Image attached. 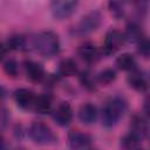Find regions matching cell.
Segmentation results:
<instances>
[{"mask_svg": "<svg viewBox=\"0 0 150 150\" xmlns=\"http://www.w3.org/2000/svg\"><path fill=\"white\" fill-rule=\"evenodd\" d=\"M127 109H128V104L123 97L115 96L110 98L102 108V112H101L102 124L105 128L115 127L120 122V120L124 116Z\"/></svg>", "mask_w": 150, "mask_h": 150, "instance_id": "cell-1", "label": "cell"}, {"mask_svg": "<svg viewBox=\"0 0 150 150\" xmlns=\"http://www.w3.org/2000/svg\"><path fill=\"white\" fill-rule=\"evenodd\" d=\"M33 46L35 50L45 57L55 56L60 52L59 36L52 30H43L36 34L33 39Z\"/></svg>", "mask_w": 150, "mask_h": 150, "instance_id": "cell-2", "label": "cell"}, {"mask_svg": "<svg viewBox=\"0 0 150 150\" xmlns=\"http://www.w3.org/2000/svg\"><path fill=\"white\" fill-rule=\"evenodd\" d=\"M28 136L38 145H52L57 143V136L49 125L43 122H33L28 129Z\"/></svg>", "mask_w": 150, "mask_h": 150, "instance_id": "cell-3", "label": "cell"}, {"mask_svg": "<svg viewBox=\"0 0 150 150\" xmlns=\"http://www.w3.org/2000/svg\"><path fill=\"white\" fill-rule=\"evenodd\" d=\"M101 20H102V16L100 12L97 11L89 12L81 18V20L76 23V26H74V28L71 29V33L75 36H86L95 32L100 27Z\"/></svg>", "mask_w": 150, "mask_h": 150, "instance_id": "cell-4", "label": "cell"}, {"mask_svg": "<svg viewBox=\"0 0 150 150\" xmlns=\"http://www.w3.org/2000/svg\"><path fill=\"white\" fill-rule=\"evenodd\" d=\"M77 4L79 0H50V11L55 19L64 20L75 13Z\"/></svg>", "mask_w": 150, "mask_h": 150, "instance_id": "cell-5", "label": "cell"}, {"mask_svg": "<svg viewBox=\"0 0 150 150\" xmlns=\"http://www.w3.org/2000/svg\"><path fill=\"white\" fill-rule=\"evenodd\" d=\"M124 43H125L124 33H122L118 29H110L107 32L104 36L103 54H107V55L114 54L117 50H120Z\"/></svg>", "mask_w": 150, "mask_h": 150, "instance_id": "cell-6", "label": "cell"}, {"mask_svg": "<svg viewBox=\"0 0 150 150\" xmlns=\"http://www.w3.org/2000/svg\"><path fill=\"white\" fill-rule=\"evenodd\" d=\"M54 122L60 127H68L73 120V109L69 103L61 102L55 109L52 110Z\"/></svg>", "mask_w": 150, "mask_h": 150, "instance_id": "cell-7", "label": "cell"}, {"mask_svg": "<svg viewBox=\"0 0 150 150\" xmlns=\"http://www.w3.org/2000/svg\"><path fill=\"white\" fill-rule=\"evenodd\" d=\"M68 143L71 149L81 150V149H89L91 146L93 139L86 132H82L80 130H70L68 132Z\"/></svg>", "mask_w": 150, "mask_h": 150, "instance_id": "cell-8", "label": "cell"}, {"mask_svg": "<svg viewBox=\"0 0 150 150\" xmlns=\"http://www.w3.org/2000/svg\"><path fill=\"white\" fill-rule=\"evenodd\" d=\"M23 69H25L26 77L33 83H40L46 77L45 69L39 62H35V61H32V60H27L23 63Z\"/></svg>", "mask_w": 150, "mask_h": 150, "instance_id": "cell-9", "label": "cell"}, {"mask_svg": "<svg viewBox=\"0 0 150 150\" xmlns=\"http://www.w3.org/2000/svg\"><path fill=\"white\" fill-rule=\"evenodd\" d=\"M13 98H14V102L16 103V105L19 108L28 110V109H33L36 95L27 88H19L14 91Z\"/></svg>", "mask_w": 150, "mask_h": 150, "instance_id": "cell-10", "label": "cell"}, {"mask_svg": "<svg viewBox=\"0 0 150 150\" xmlns=\"http://www.w3.org/2000/svg\"><path fill=\"white\" fill-rule=\"evenodd\" d=\"M79 56L87 63H95L102 56V50L91 42H84L77 48Z\"/></svg>", "mask_w": 150, "mask_h": 150, "instance_id": "cell-11", "label": "cell"}, {"mask_svg": "<svg viewBox=\"0 0 150 150\" xmlns=\"http://www.w3.org/2000/svg\"><path fill=\"white\" fill-rule=\"evenodd\" d=\"M130 131L138 136L141 139H144L150 132V123L146 117L142 115H132L130 120Z\"/></svg>", "mask_w": 150, "mask_h": 150, "instance_id": "cell-12", "label": "cell"}, {"mask_svg": "<svg viewBox=\"0 0 150 150\" xmlns=\"http://www.w3.org/2000/svg\"><path fill=\"white\" fill-rule=\"evenodd\" d=\"M127 82L130 88H132L134 90L139 91V93H144L149 88V84H148V81H146L144 74L138 68H135L129 71Z\"/></svg>", "mask_w": 150, "mask_h": 150, "instance_id": "cell-13", "label": "cell"}, {"mask_svg": "<svg viewBox=\"0 0 150 150\" xmlns=\"http://www.w3.org/2000/svg\"><path fill=\"white\" fill-rule=\"evenodd\" d=\"M98 116V111L96 105H94L93 103H84L80 107L79 111H77V117L79 120L86 124V125H91L96 122Z\"/></svg>", "mask_w": 150, "mask_h": 150, "instance_id": "cell-14", "label": "cell"}, {"mask_svg": "<svg viewBox=\"0 0 150 150\" xmlns=\"http://www.w3.org/2000/svg\"><path fill=\"white\" fill-rule=\"evenodd\" d=\"M124 38H125V42L137 45L144 38V32L142 26L136 21L129 22L124 30Z\"/></svg>", "mask_w": 150, "mask_h": 150, "instance_id": "cell-15", "label": "cell"}, {"mask_svg": "<svg viewBox=\"0 0 150 150\" xmlns=\"http://www.w3.org/2000/svg\"><path fill=\"white\" fill-rule=\"evenodd\" d=\"M25 47H26V39L22 35H12V36H9L2 43V47H1V56L4 59L7 52L22 50Z\"/></svg>", "mask_w": 150, "mask_h": 150, "instance_id": "cell-16", "label": "cell"}, {"mask_svg": "<svg viewBox=\"0 0 150 150\" xmlns=\"http://www.w3.org/2000/svg\"><path fill=\"white\" fill-rule=\"evenodd\" d=\"M33 110L38 114H41V115L52 112L53 108H52L50 96L49 95H39V96H36L34 105H33Z\"/></svg>", "mask_w": 150, "mask_h": 150, "instance_id": "cell-17", "label": "cell"}, {"mask_svg": "<svg viewBox=\"0 0 150 150\" xmlns=\"http://www.w3.org/2000/svg\"><path fill=\"white\" fill-rule=\"evenodd\" d=\"M79 73L77 63L73 59H63L59 63V75L63 77H71Z\"/></svg>", "mask_w": 150, "mask_h": 150, "instance_id": "cell-18", "label": "cell"}, {"mask_svg": "<svg viewBox=\"0 0 150 150\" xmlns=\"http://www.w3.org/2000/svg\"><path fill=\"white\" fill-rule=\"evenodd\" d=\"M116 66L118 69L124 71H130L135 68H137V63L135 60V56L130 53H123L116 59Z\"/></svg>", "mask_w": 150, "mask_h": 150, "instance_id": "cell-19", "label": "cell"}, {"mask_svg": "<svg viewBox=\"0 0 150 150\" xmlns=\"http://www.w3.org/2000/svg\"><path fill=\"white\" fill-rule=\"evenodd\" d=\"M142 141L143 139H141L138 136H136L135 134H132L131 131H129L123 137H121V139H120V146L122 149H125V150L138 149L142 145Z\"/></svg>", "mask_w": 150, "mask_h": 150, "instance_id": "cell-20", "label": "cell"}, {"mask_svg": "<svg viewBox=\"0 0 150 150\" xmlns=\"http://www.w3.org/2000/svg\"><path fill=\"white\" fill-rule=\"evenodd\" d=\"M116 77H117L116 70L112 68H105V69L98 71L97 75L95 76L96 82L100 84H103V86H108V84L112 83L116 80Z\"/></svg>", "mask_w": 150, "mask_h": 150, "instance_id": "cell-21", "label": "cell"}, {"mask_svg": "<svg viewBox=\"0 0 150 150\" xmlns=\"http://www.w3.org/2000/svg\"><path fill=\"white\" fill-rule=\"evenodd\" d=\"M108 8H109L111 15L117 20L122 19L125 15V9L123 6V2H121L120 0H109Z\"/></svg>", "mask_w": 150, "mask_h": 150, "instance_id": "cell-22", "label": "cell"}, {"mask_svg": "<svg viewBox=\"0 0 150 150\" xmlns=\"http://www.w3.org/2000/svg\"><path fill=\"white\" fill-rule=\"evenodd\" d=\"M2 68H4V71L7 74V76L9 77H16L18 74H19V64L18 62L12 59V57H8L6 60H4V63H2Z\"/></svg>", "mask_w": 150, "mask_h": 150, "instance_id": "cell-23", "label": "cell"}, {"mask_svg": "<svg viewBox=\"0 0 150 150\" xmlns=\"http://www.w3.org/2000/svg\"><path fill=\"white\" fill-rule=\"evenodd\" d=\"M137 53L145 60H150V38H143L137 43Z\"/></svg>", "mask_w": 150, "mask_h": 150, "instance_id": "cell-24", "label": "cell"}, {"mask_svg": "<svg viewBox=\"0 0 150 150\" xmlns=\"http://www.w3.org/2000/svg\"><path fill=\"white\" fill-rule=\"evenodd\" d=\"M80 81H81V83L87 88V89H95V83H96V79L95 77H93L90 74H89V71H83V73H81V75H80Z\"/></svg>", "mask_w": 150, "mask_h": 150, "instance_id": "cell-25", "label": "cell"}, {"mask_svg": "<svg viewBox=\"0 0 150 150\" xmlns=\"http://www.w3.org/2000/svg\"><path fill=\"white\" fill-rule=\"evenodd\" d=\"M143 111L148 118H150V95L145 97L144 103H143Z\"/></svg>", "mask_w": 150, "mask_h": 150, "instance_id": "cell-26", "label": "cell"}, {"mask_svg": "<svg viewBox=\"0 0 150 150\" xmlns=\"http://www.w3.org/2000/svg\"><path fill=\"white\" fill-rule=\"evenodd\" d=\"M7 122H9V115H8L7 110L5 108H2V112H1V127H2V129L6 127Z\"/></svg>", "mask_w": 150, "mask_h": 150, "instance_id": "cell-27", "label": "cell"}]
</instances>
